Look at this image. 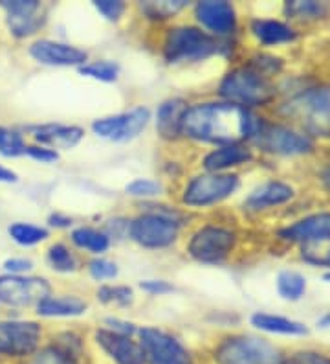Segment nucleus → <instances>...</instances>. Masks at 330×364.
Returning a JSON list of instances; mask_svg holds the SVG:
<instances>
[{"instance_id":"f257e3e1","label":"nucleus","mask_w":330,"mask_h":364,"mask_svg":"<svg viewBox=\"0 0 330 364\" xmlns=\"http://www.w3.org/2000/svg\"><path fill=\"white\" fill-rule=\"evenodd\" d=\"M263 118L250 109L228 102H204L187 107L182 118V136L209 146L251 142Z\"/></svg>"},{"instance_id":"f03ea898","label":"nucleus","mask_w":330,"mask_h":364,"mask_svg":"<svg viewBox=\"0 0 330 364\" xmlns=\"http://www.w3.org/2000/svg\"><path fill=\"white\" fill-rule=\"evenodd\" d=\"M279 114L310 138L330 140V85L308 87L279 105Z\"/></svg>"},{"instance_id":"7ed1b4c3","label":"nucleus","mask_w":330,"mask_h":364,"mask_svg":"<svg viewBox=\"0 0 330 364\" xmlns=\"http://www.w3.org/2000/svg\"><path fill=\"white\" fill-rule=\"evenodd\" d=\"M277 94L272 77L264 76L259 70L246 65L229 70L219 83V96L222 102L233 103L242 109L263 107L272 102Z\"/></svg>"},{"instance_id":"20e7f679","label":"nucleus","mask_w":330,"mask_h":364,"mask_svg":"<svg viewBox=\"0 0 330 364\" xmlns=\"http://www.w3.org/2000/svg\"><path fill=\"white\" fill-rule=\"evenodd\" d=\"M222 50L220 39L209 36L200 26L180 24L169 28L162 45L163 59L169 65L200 63L213 58Z\"/></svg>"},{"instance_id":"39448f33","label":"nucleus","mask_w":330,"mask_h":364,"mask_svg":"<svg viewBox=\"0 0 330 364\" xmlns=\"http://www.w3.org/2000/svg\"><path fill=\"white\" fill-rule=\"evenodd\" d=\"M182 215L176 210H145L128 223V237L147 250L169 249L178 241Z\"/></svg>"},{"instance_id":"423d86ee","label":"nucleus","mask_w":330,"mask_h":364,"mask_svg":"<svg viewBox=\"0 0 330 364\" xmlns=\"http://www.w3.org/2000/svg\"><path fill=\"white\" fill-rule=\"evenodd\" d=\"M215 364H282L285 353L268 338L257 335H228L213 350Z\"/></svg>"},{"instance_id":"0eeeda50","label":"nucleus","mask_w":330,"mask_h":364,"mask_svg":"<svg viewBox=\"0 0 330 364\" xmlns=\"http://www.w3.org/2000/svg\"><path fill=\"white\" fill-rule=\"evenodd\" d=\"M263 153L273 156H304L314 153L316 140L288 124L260 120L255 136L251 138Z\"/></svg>"},{"instance_id":"6e6552de","label":"nucleus","mask_w":330,"mask_h":364,"mask_svg":"<svg viewBox=\"0 0 330 364\" xmlns=\"http://www.w3.org/2000/svg\"><path fill=\"white\" fill-rule=\"evenodd\" d=\"M241 186L237 173H211L202 171L185 182L182 205L187 208H209L229 199Z\"/></svg>"},{"instance_id":"1a4fd4ad","label":"nucleus","mask_w":330,"mask_h":364,"mask_svg":"<svg viewBox=\"0 0 330 364\" xmlns=\"http://www.w3.org/2000/svg\"><path fill=\"white\" fill-rule=\"evenodd\" d=\"M237 247V234L222 225H202L189 235L185 250L198 263L216 265L231 256Z\"/></svg>"},{"instance_id":"9d476101","label":"nucleus","mask_w":330,"mask_h":364,"mask_svg":"<svg viewBox=\"0 0 330 364\" xmlns=\"http://www.w3.org/2000/svg\"><path fill=\"white\" fill-rule=\"evenodd\" d=\"M138 342L145 355V364H194L184 342L160 328L147 326L138 329Z\"/></svg>"},{"instance_id":"9b49d317","label":"nucleus","mask_w":330,"mask_h":364,"mask_svg":"<svg viewBox=\"0 0 330 364\" xmlns=\"http://www.w3.org/2000/svg\"><path fill=\"white\" fill-rule=\"evenodd\" d=\"M43 326L33 320H0V357L28 359L40 348Z\"/></svg>"},{"instance_id":"f8f14e48","label":"nucleus","mask_w":330,"mask_h":364,"mask_svg":"<svg viewBox=\"0 0 330 364\" xmlns=\"http://www.w3.org/2000/svg\"><path fill=\"white\" fill-rule=\"evenodd\" d=\"M52 294V285L40 276L0 274V304L8 307L37 306Z\"/></svg>"},{"instance_id":"ddd939ff","label":"nucleus","mask_w":330,"mask_h":364,"mask_svg":"<svg viewBox=\"0 0 330 364\" xmlns=\"http://www.w3.org/2000/svg\"><path fill=\"white\" fill-rule=\"evenodd\" d=\"M194 18L209 36L222 39L237 33V8L226 0H204L194 4Z\"/></svg>"},{"instance_id":"4468645a","label":"nucleus","mask_w":330,"mask_h":364,"mask_svg":"<svg viewBox=\"0 0 330 364\" xmlns=\"http://www.w3.org/2000/svg\"><path fill=\"white\" fill-rule=\"evenodd\" d=\"M0 8L6 11V21L11 36L17 39L35 36L46 23L44 6L37 0H2Z\"/></svg>"},{"instance_id":"2eb2a0df","label":"nucleus","mask_w":330,"mask_h":364,"mask_svg":"<svg viewBox=\"0 0 330 364\" xmlns=\"http://www.w3.org/2000/svg\"><path fill=\"white\" fill-rule=\"evenodd\" d=\"M33 61L44 67H83L88 63V52L79 46L53 39H37L28 48Z\"/></svg>"},{"instance_id":"dca6fc26","label":"nucleus","mask_w":330,"mask_h":364,"mask_svg":"<svg viewBox=\"0 0 330 364\" xmlns=\"http://www.w3.org/2000/svg\"><path fill=\"white\" fill-rule=\"evenodd\" d=\"M94 341L114 364H145L143 350H141L140 342L134 341V337L99 328L94 333Z\"/></svg>"},{"instance_id":"f3484780","label":"nucleus","mask_w":330,"mask_h":364,"mask_svg":"<svg viewBox=\"0 0 330 364\" xmlns=\"http://www.w3.org/2000/svg\"><path fill=\"white\" fill-rule=\"evenodd\" d=\"M295 199V188L285 181H266L248 193L242 206L248 213H260L266 210L288 205Z\"/></svg>"},{"instance_id":"a211bd4d","label":"nucleus","mask_w":330,"mask_h":364,"mask_svg":"<svg viewBox=\"0 0 330 364\" xmlns=\"http://www.w3.org/2000/svg\"><path fill=\"white\" fill-rule=\"evenodd\" d=\"M37 146L52 147L55 151H66L79 146L84 138V129L79 125L66 124H37L24 127Z\"/></svg>"},{"instance_id":"6ab92c4d","label":"nucleus","mask_w":330,"mask_h":364,"mask_svg":"<svg viewBox=\"0 0 330 364\" xmlns=\"http://www.w3.org/2000/svg\"><path fill=\"white\" fill-rule=\"evenodd\" d=\"M330 235V212L308 213L304 218L286 225L279 230V237L286 243L303 245Z\"/></svg>"},{"instance_id":"aec40b11","label":"nucleus","mask_w":330,"mask_h":364,"mask_svg":"<svg viewBox=\"0 0 330 364\" xmlns=\"http://www.w3.org/2000/svg\"><path fill=\"white\" fill-rule=\"evenodd\" d=\"M83 355V344L75 335L65 333L46 348H39L26 364H79Z\"/></svg>"},{"instance_id":"412c9836","label":"nucleus","mask_w":330,"mask_h":364,"mask_svg":"<svg viewBox=\"0 0 330 364\" xmlns=\"http://www.w3.org/2000/svg\"><path fill=\"white\" fill-rule=\"evenodd\" d=\"M253 160V153L248 146L231 144V146H219L206 153L202 159L204 171L211 173H231V169L250 164Z\"/></svg>"},{"instance_id":"4be33fe9","label":"nucleus","mask_w":330,"mask_h":364,"mask_svg":"<svg viewBox=\"0 0 330 364\" xmlns=\"http://www.w3.org/2000/svg\"><path fill=\"white\" fill-rule=\"evenodd\" d=\"M43 318H74L88 311V302L75 294H50L35 306Z\"/></svg>"},{"instance_id":"5701e85b","label":"nucleus","mask_w":330,"mask_h":364,"mask_svg":"<svg viewBox=\"0 0 330 364\" xmlns=\"http://www.w3.org/2000/svg\"><path fill=\"white\" fill-rule=\"evenodd\" d=\"M189 103L182 98H169L156 109V131L163 140H178L182 138V118Z\"/></svg>"},{"instance_id":"b1692460","label":"nucleus","mask_w":330,"mask_h":364,"mask_svg":"<svg viewBox=\"0 0 330 364\" xmlns=\"http://www.w3.org/2000/svg\"><path fill=\"white\" fill-rule=\"evenodd\" d=\"M250 324L259 331L270 335H281V337H307V324L299 320L288 318L282 315H273L266 311H255L250 316Z\"/></svg>"},{"instance_id":"393cba45","label":"nucleus","mask_w":330,"mask_h":364,"mask_svg":"<svg viewBox=\"0 0 330 364\" xmlns=\"http://www.w3.org/2000/svg\"><path fill=\"white\" fill-rule=\"evenodd\" d=\"M250 31L263 46L288 45L297 39L295 28L277 18H253L250 23Z\"/></svg>"},{"instance_id":"a878e982","label":"nucleus","mask_w":330,"mask_h":364,"mask_svg":"<svg viewBox=\"0 0 330 364\" xmlns=\"http://www.w3.org/2000/svg\"><path fill=\"white\" fill-rule=\"evenodd\" d=\"M70 240L74 247L79 250L92 254V256H103L110 249L112 240L105 234V230L94 227H77L72 230Z\"/></svg>"},{"instance_id":"bb28decb","label":"nucleus","mask_w":330,"mask_h":364,"mask_svg":"<svg viewBox=\"0 0 330 364\" xmlns=\"http://www.w3.org/2000/svg\"><path fill=\"white\" fill-rule=\"evenodd\" d=\"M307 276L292 269H285L275 276V291L286 302H299L307 294Z\"/></svg>"},{"instance_id":"cd10ccee","label":"nucleus","mask_w":330,"mask_h":364,"mask_svg":"<svg viewBox=\"0 0 330 364\" xmlns=\"http://www.w3.org/2000/svg\"><path fill=\"white\" fill-rule=\"evenodd\" d=\"M330 11V6L326 2H317V0H292L285 4V15L292 21H319L325 18Z\"/></svg>"},{"instance_id":"c85d7f7f","label":"nucleus","mask_w":330,"mask_h":364,"mask_svg":"<svg viewBox=\"0 0 330 364\" xmlns=\"http://www.w3.org/2000/svg\"><path fill=\"white\" fill-rule=\"evenodd\" d=\"M46 263L52 271L59 272V274H72L79 269V259L75 252L61 241L50 245L46 250Z\"/></svg>"},{"instance_id":"c756f323","label":"nucleus","mask_w":330,"mask_h":364,"mask_svg":"<svg viewBox=\"0 0 330 364\" xmlns=\"http://www.w3.org/2000/svg\"><path fill=\"white\" fill-rule=\"evenodd\" d=\"M8 235L11 237L13 243L18 247H35V245L44 243L50 237V230L46 227H39V225H31V223L17 221L11 223L8 227Z\"/></svg>"},{"instance_id":"7c9ffc66","label":"nucleus","mask_w":330,"mask_h":364,"mask_svg":"<svg viewBox=\"0 0 330 364\" xmlns=\"http://www.w3.org/2000/svg\"><path fill=\"white\" fill-rule=\"evenodd\" d=\"M299 258L307 265L321 267L330 271V235L299 245Z\"/></svg>"},{"instance_id":"2f4dec72","label":"nucleus","mask_w":330,"mask_h":364,"mask_svg":"<svg viewBox=\"0 0 330 364\" xmlns=\"http://www.w3.org/2000/svg\"><path fill=\"white\" fill-rule=\"evenodd\" d=\"M77 70L84 77H92V80L101 81V83H114V81H118L121 67H119L118 61H112V59H97V61L84 63L83 67H79Z\"/></svg>"},{"instance_id":"473e14b6","label":"nucleus","mask_w":330,"mask_h":364,"mask_svg":"<svg viewBox=\"0 0 330 364\" xmlns=\"http://www.w3.org/2000/svg\"><path fill=\"white\" fill-rule=\"evenodd\" d=\"M125 120H127V114H125V112L105 116V118H97V120L92 122V133L96 134V136L103 138V140H110V142L119 144L121 134H123Z\"/></svg>"},{"instance_id":"72a5a7b5","label":"nucleus","mask_w":330,"mask_h":364,"mask_svg":"<svg viewBox=\"0 0 330 364\" xmlns=\"http://www.w3.org/2000/svg\"><path fill=\"white\" fill-rule=\"evenodd\" d=\"M26 146L22 131L0 125V155L6 159H17V156L26 155Z\"/></svg>"},{"instance_id":"f704fd0d","label":"nucleus","mask_w":330,"mask_h":364,"mask_svg":"<svg viewBox=\"0 0 330 364\" xmlns=\"http://www.w3.org/2000/svg\"><path fill=\"white\" fill-rule=\"evenodd\" d=\"M97 300L105 306L128 307L134 304V289L128 285H110L105 284L97 289Z\"/></svg>"},{"instance_id":"c9c22d12","label":"nucleus","mask_w":330,"mask_h":364,"mask_svg":"<svg viewBox=\"0 0 330 364\" xmlns=\"http://www.w3.org/2000/svg\"><path fill=\"white\" fill-rule=\"evenodd\" d=\"M125 193L134 199H156L163 193L162 182L153 181V178H134L125 186Z\"/></svg>"},{"instance_id":"e433bc0d","label":"nucleus","mask_w":330,"mask_h":364,"mask_svg":"<svg viewBox=\"0 0 330 364\" xmlns=\"http://www.w3.org/2000/svg\"><path fill=\"white\" fill-rule=\"evenodd\" d=\"M88 274L90 278L96 282H106V280H116L119 276V267L118 263L112 262V259L101 258V256H96L88 262Z\"/></svg>"},{"instance_id":"4c0bfd02","label":"nucleus","mask_w":330,"mask_h":364,"mask_svg":"<svg viewBox=\"0 0 330 364\" xmlns=\"http://www.w3.org/2000/svg\"><path fill=\"white\" fill-rule=\"evenodd\" d=\"M184 8H187V2H184V0H176V2L163 0V2H145V4H141V11L150 18L175 17Z\"/></svg>"},{"instance_id":"58836bf2","label":"nucleus","mask_w":330,"mask_h":364,"mask_svg":"<svg viewBox=\"0 0 330 364\" xmlns=\"http://www.w3.org/2000/svg\"><path fill=\"white\" fill-rule=\"evenodd\" d=\"M282 364H330V353L314 348H303L285 355Z\"/></svg>"},{"instance_id":"ea45409f","label":"nucleus","mask_w":330,"mask_h":364,"mask_svg":"<svg viewBox=\"0 0 330 364\" xmlns=\"http://www.w3.org/2000/svg\"><path fill=\"white\" fill-rule=\"evenodd\" d=\"M94 8L99 15L110 21V23H118L121 21V17L125 15V11L128 9V6L121 0H97L94 2Z\"/></svg>"},{"instance_id":"a19ab883","label":"nucleus","mask_w":330,"mask_h":364,"mask_svg":"<svg viewBox=\"0 0 330 364\" xmlns=\"http://www.w3.org/2000/svg\"><path fill=\"white\" fill-rule=\"evenodd\" d=\"M26 156H30L35 162H40V164H53V162H57L61 159L59 151H55L52 147L37 146V144L26 146Z\"/></svg>"},{"instance_id":"79ce46f5","label":"nucleus","mask_w":330,"mask_h":364,"mask_svg":"<svg viewBox=\"0 0 330 364\" xmlns=\"http://www.w3.org/2000/svg\"><path fill=\"white\" fill-rule=\"evenodd\" d=\"M33 262L30 258H8L2 263L4 274H15V276H26L28 272L33 271Z\"/></svg>"},{"instance_id":"37998d69","label":"nucleus","mask_w":330,"mask_h":364,"mask_svg":"<svg viewBox=\"0 0 330 364\" xmlns=\"http://www.w3.org/2000/svg\"><path fill=\"white\" fill-rule=\"evenodd\" d=\"M103 324H105L106 329L114 331V333L128 335V337H134V335H138V328H136V324H134V322H128V320L118 318V316H106Z\"/></svg>"},{"instance_id":"c03bdc74","label":"nucleus","mask_w":330,"mask_h":364,"mask_svg":"<svg viewBox=\"0 0 330 364\" xmlns=\"http://www.w3.org/2000/svg\"><path fill=\"white\" fill-rule=\"evenodd\" d=\"M140 289L143 293L153 294V296H162L175 291V285L169 284L167 280H141Z\"/></svg>"},{"instance_id":"a18cd8bd","label":"nucleus","mask_w":330,"mask_h":364,"mask_svg":"<svg viewBox=\"0 0 330 364\" xmlns=\"http://www.w3.org/2000/svg\"><path fill=\"white\" fill-rule=\"evenodd\" d=\"M48 225L52 228H70L74 225V219L70 215H65L61 212H53L50 213L48 218Z\"/></svg>"},{"instance_id":"49530a36","label":"nucleus","mask_w":330,"mask_h":364,"mask_svg":"<svg viewBox=\"0 0 330 364\" xmlns=\"http://www.w3.org/2000/svg\"><path fill=\"white\" fill-rule=\"evenodd\" d=\"M15 182H18V175L13 169L0 164V184H15Z\"/></svg>"},{"instance_id":"de8ad7c7","label":"nucleus","mask_w":330,"mask_h":364,"mask_svg":"<svg viewBox=\"0 0 330 364\" xmlns=\"http://www.w3.org/2000/svg\"><path fill=\"white\" fill-rule=\"evenodd\" d=\"M319 182H321L323 190L330 193V162L323 166L321 171H319Z\"/></svg>"},{"instance_id":"09e8293b","label":"nucleus","mask_w":330,"mask_h":364,"mask_svg":"<svg viewBox=\"0 0 330 364\" xmlns=\"http://www.w3.org/2000/svg\"><path fill=\"white\" fill-rule=\"evenodd\" d=\"M317 328L321 329H330V311L325 313V315L321 316V318L317 320Z\"/></svg>"},{"instance_id":"8fccbe9b","label":"nucleus","mask_w":330,"mask_h":364,"mask_svg":"<svg viewBox=\"0 0 330 364\" xmlns=\"http://www.w3.org/2000/svg\"><path fill=\"white\" fill-rule=\"evenodd\" d=\"M323 280H325L326 284H330V271H326L325 274H323Z\"/></svg>"}]
</instances>
